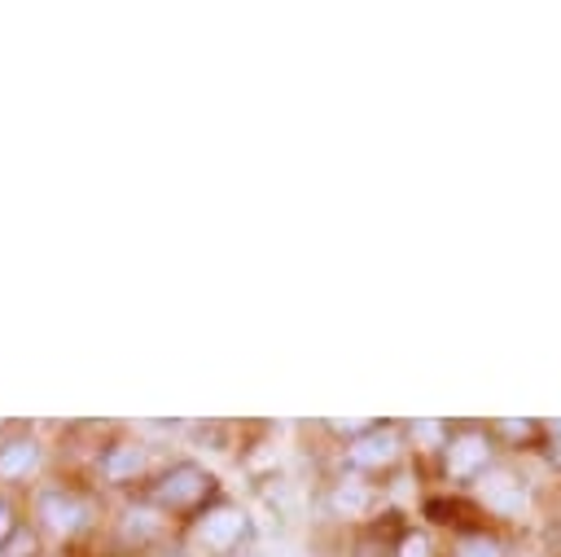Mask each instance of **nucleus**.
I'll return each instance as SVG.
<instances>
[{
  "mask_svg": "<svg viewBox=\"0 0 561 557\" xmlns=\"http://www.w3.org/2000/svg\"><path fill=\"white\" fill-rule=\"evenodd\" d=\"M241 531H245V513L224 504V509H210L206 518H197L193 544H197V548H210V553H228V548L241 539Z\"/></svg>",
  "mask_w": 561,
  "mask_h": 557,
  "instance_id": "nucleus-1",
  "label": "nucleus"
},
{
  "mask_svg": "<svg viewBox=\"0 0 561 557\" xmlns=\"http://www.w3.org/2000/svg\"><path fill=\"white\" fill-rule=\"evenodd\" d=\"M478 496H482V504L495 509L500 518H517V513L526 509V491H522V482H517L508 469H486V474L478 478Z\"/></svg>",
  "mask_w": 561,
  "mask_h": 557,
  "instance_id": "nucleus-2",
  "label": "nucleus"
},
{
  "mask_svg": "<svg viewBox=\"0 0 561 557\" xmlns=\"http://www.w3.org/2000/svg\"><path fill=\"white\" fill-rule=\"evenodd\" d=\"M39 518H44L57 535H70V531L83 526L88 509H83V500L66 496V491H44V496H39Z\"/></svg>",
  "mask_w": 561,
  "mask_h": 557,
  "instance_id": "nucleus-3",
  "label": "nucleus"
},
{
  "mask_svg": "<svg viewBox=\"0 0 561 557\" xmlns=\"http://www.w3.org/2000/svg\"><path fill=\"white\" fill-rule=\"evenodd\" d=\"M206 482H210V478H206L197 465H175V469L158 482V500H162V504H193V500L206 491Z\"/></svg>",
  "mask_w": 561,
  "mask_h": 557,
  "instance_id": "nucleus-4",
  "label": "nucleus"
},
{
  "mask_svg": "<svg viewBox=\"0 0 561 557\" xmlns=\"http://www.w3.org/2000/svg\"><path fill=\"white\" fill-rule=\"evenodd\" d=\"M394 452H399V439L390 430H373V434L351 443V461L355 465H386V461H394Z\"/></svg>",
  "mask_w": 561,
  "mask_h": 557,
  "instance_id": "nucleus-5",
  "label": "nucleus"
},
{
  "mask_svg": "<svg viewBox=\"0 0 561 557\" xmlns=\"http://www.w3.org/2000/svg\"><path fill=\"white\" fill-rule=\"evenodd\" d=\"M39 465V443L35 439H13L0 447V478H26Z\"/></svg>",
  "mask_w": 561,
  "mask_h": 557,
  "instance_id": "nucleus-6",
  "label": "nucleus"
},
{
  "mask_svg": "<svg viewBox=\"0 0 561 557\" xmlns=\"http://www.w3.org/2000/svg\"><path fill=\"white\" fill-rule=\"evenodd\" d=\"M486 465V439H478V434H460L451 447H447V469L451 474H473V469H482Z\"/></svg>",
  "mask_w": 561,
  "mask_h": 557,
  "instance_id": "nucleus-7",
  "label": "nucleus"
},
{
  "mask_svg": "<svg viewBox=\"0 0 561 557\" xmlns=\"http://www.w3.org/2000/svg\"><path fill=\"white\" fill-rule=\"evenodd\" d=\"M140 465H145V452H140V447H114V452L101 461V469H105L110 478H127V474H140Z\"/></svg>",
  "mask_w": 561,
  "mask_h": 557,
  "instance_id": "nucleus-8",
  "label": "nucleus"
},
{
  "mask_svg": "<svg viewBox=\"0 0 561 557\" xmlns=\"http://www.w3.org/2000/svg\"><path fill=\"white\" fill-rule=\"evenodd\" d=\"M123 526H127V535H153V531H158L162 522H158V518H153L149 509H131Z\"/></svg>",
  "mask_w": 561,
  "mask_h": 557,
  "instance_id": "nucleus-9",
  "label": "nucleus"
},
{
  "mask_svg": "<svg viewBox=\"0 0 561 557\" xmlns=\"http://www.w3.org/2000/svg\"><path fill=\"white\" fill-rule=\"evenodd\" d=\"M460 557H500V548L486 535H469V539H460Z\"/></svg>",
  "mask_w": 561,
  "mask_h": 557,
  "instance_id": "nucleus-10",
  "label": "nucleus"
},
{
  "mask_svg": "<svg viewBox=\"0 0 561 557\" xmlns=\"http://www.w3.org/2000/svg\"><path fill=\"white\" fill-rule=\"evenodd\" d=\"M364 500H368V496H364L359 487H342V491H337V509H351V513H355V509H364Z\"/></svg>",
  "mask_w": 561,
  "mask_h": 557,
  "instance_id": "nucleus-11",
  "label": "nucleus"
},
{
  "mask_svg": "<svg viewBox=\"0 0 561 557\" xmlns=\"http://www.w3.org/2000/svg\"><path fill=\"white\" fill-rule=\"evenodd\" d=\"M31 548H35V539H31L26 531H18V535L9 539V548H4V557H31Z\"/></svg>",
  "mask_w": 561,
  "mask_h": 557,
  "instance_id": "nucleus-12",
  "label": "nucleus"
},
{
  "mask_svg": "<svg viewBox=\"0 0 561 557\" xmlns=\"http://www.w3.org/2000/svg\"><path fill=\"white\" fill-rule=\"evenodd\" d=\"M403 557H425V539L421 535H408L403 539Z\"/></svg>",
  "mask_w": 561,
  "mask_h": 557,
  "instance_id": "nucleus-13",
  "label": "nucleus"
},
{
  "mask_svg": "<svg viewBox=\"0 0 561 557\" xmlns=\"http://www.w3.org/2000/svg\"><path fill=\"white\" fill-rule=\"evenodd\" d=\"M4 535H9V509L0 504V539H4Z\"/></svg>",
  "mask_w": 561,
  "mask_h": 557,
  "instance_id": "nucleus-14",
  "label": "nucleus"
}]
</instances>
